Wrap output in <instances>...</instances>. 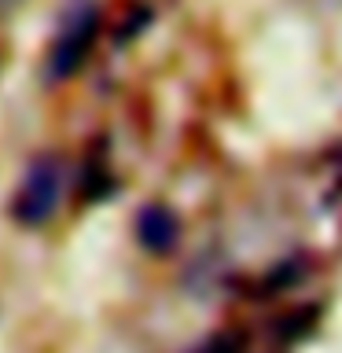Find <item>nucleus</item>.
<instances>
[{
    "label": "nucleus",
    "mask_w": 342,
    "mask_h": 353,
    "mask_svg": "<svg viewBox=\"0 0 342 353\" xmlns=\"http://www.w3.org/2000/svg\"><path fill=\"white\" fill-rule=\"evenodd\" d=\"M66 192V162L59 151H41L26 162L19 188L11 195V221L22 228H41L55 217Z\"/></svg>",
    "instance_id": "obj_1"
},
{
    "label": "nucleus",
    "mask_w": 342,
    "mask_h": 353,
    "mask_svg": "<svg viewBox=\"0 0 342 353\" xmlns=\"http://www.w3.org/2000/svg\"><path fill=\"white\" fill-rule=\"evenodd\" d=\"M96 37H99V8L92 0H74L63 11L59 30H55V37L48 44V55H44V81L74 77L85 66Z\"/></svg>",
    "instance_id": "obj_2"
},
{
    "label": "nucleus",
    "mask_w": 342,
    "mask_h": 353,
    "mask_svg": "<svg viewBox=\"0 0 342 353\" xmlns=\"http://www.w3.org/2000/svg\"><path fill=\"white\" fill-rule=\"evenodd\" d=\"M132 232H137V243L148 254L165 258V254H173L177 243H181V217H177V210L165 206V203H143L137 210Z\"/></svg>",
    "instance_id": "obj_3"
},
{
    "label": "nucleus",
    "mask_w": 342,
    "mask_h": 353,
    "mask_svg": "<svg viewBox=\"0 0 342 353\" xmlns=\"http://www.w3.org/2000/svg\"><path fill=\"white\" fill-rule=\"evenodd\" d=\"M114 173L107 170L103 162V151H92L81 165V181H77V192H81L85 203H99V199H107L110 192H114Z\"/></svg>",
    "instance_id": "obj_4"
},
{
    "label": "nucleus",
    "mask_w": 342,
    "mask_h": 353,
    "mask_svg": "<svg viewBox=\"0 0 342 353\" xmlns=\"http://www.w3.org/2000/svg\"><path fill=\"white\" fill-rule=\"evenodd\" d=\"M313 320H316V309H294V313H287V316L276 320V335L287 339V342H291V339H302Z\"/></svg>",
    "instance_id": "obj_5"
},
{
    "label": "nucleus",
    "mask_w": 342,
    "mask_h": 353,
    "mask_svg": "<svg viewBox=\"0 0 342 353\" xmlns=\"http://www.w3.org/2000/svg\"><path fill=\"white\" fill-rule=\"evenodd\" d=\"M148 22H151V8L137 4V8H132V15H129V19H125V22H121V26L114 30V41H118V44L132 41V37H137V33H140L143 26H148Z\"/></svg>",
    "instance_id": "obj_6"
},
{
    "label": "nucleus",
    "mask_w": 342,
    "mask_h": 353,
    "mask_svg": "<svg viewBox=\"0 0 342 353\" xmlns=\"http://www.w3.org/2000/svg\"><path fill=\"white\" fill-rule=\"evenodd\" d=\"M203 353H243V346H239V339H236V335H217Z\"/></svg>",
    "instance_id": "obj_7"
},
{
    "label": "nucleus",
    "mask_w": 342,
    "mask_h": 353,
    "mask_svg": "<svg viewBox=\"0 0 342 353\" xmlns=\"http://www.w3.org/2000/svg\"><path fill=\"white\" fill-rule=\"evenodd\" d=\"M15 4H22V0H0V15H4V11H11Z\"/></svg>",
    "instance_id": "obj_8"
}]
</instances>
